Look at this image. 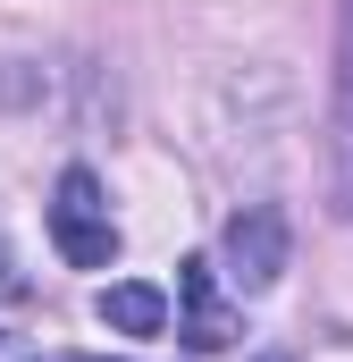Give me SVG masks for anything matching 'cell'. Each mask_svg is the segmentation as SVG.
Wrapping results in <instances>:
<instances>
[{
	"label": "cell",
	"instance_id": "1",
	"mask_svg": "<svg viewBox=\"0 0 353 362\" xmlns=\"http://www.w3.org/2000/svg\"><path fill=\"white\" fill-rule=\"evenodd\" d=\"M51 245H59L68 270H109L118 262V219H109L92 169H59V185H51Z\"/></svg>",
	"mask_w": 353,
	"mask_h": 362
},
{
	"label": "cell",
	"instance_id": "4",
	"mask_svg": "<svg viewBox=\"0 0 353 362\" xmlns=\"http://www.w3.org/2000/svg\"><path fill=\"white\" fill-rule=\"evenodd\" d=\"M101 329H118V337H160V329H169V295L143 286V278H118V286H101Z\"/></svg>",
	"mask_w": 353,
	"mask_h": 362
},
{
	"label": "cell",
	"instance_id": "6",
	"mask_svg": "<svg viewBox=\"0 0 353 362\" xmlns=\"http://www.w3.org/2000/svg\"><path fill=\"white\" fill-rule=\"evenodd\" d=\"M0 362H17V346H8V329H0Z\"/></svg>",
	"mask_w": 353,
	"mask_h": 362
},
{
	"label": "cell",
	"instance_id": "7",
	"mask_svg": "<svg viewBox=\"0 0 353 362\" xmlns=\"http://www.w3.org/2000/svg\"><path fill=\"white\" fill-rule=\"evenodd\" d=\"M59 362H109V354H59Z\"/></svg>",
	"mask_w": 353,
	"mask_h": 362
},
{
	"label": "cell",
	"instance_id": "5",
	"mask_svg": "<svg viewBox=\"0 0 353 362\" xmlns=\"http://www.w3.org/2000/svg\"><path fill=\"white\" fill-rule=\"evenodd\" d=\"M210 278H219V270H210V262H185V278H176V295H185V337H193L202 354L236 337V320L219 312V295H210Z\"/></svg>",
	"mask_w": 353,
	"mask_h": 362
},
{
	"label": "cell",
	"instance_id": "2",
	"mask_svg": "<svg viewBox=\"0 0 353 362\" xmlns=\"http://www.w3.org/2000/svg\"><path fill=\"white\" fill-rule=\"evenodd\" d=\"M286 253H294V228H286L277 202H244V211L219 228V278H227L236 295H269V286L286 278Z\"/></svg>",
	"mask_w": 353,
	"mask_h": 362
},
{
	"label": "cell",
	"instance_id": "8",
	"mask_svg": "<svg viewBox=\"0 0 353 362\" xmlns=\"http://www.w3.org/2000/svg\"><path fill=\"white\" fill-rule=\"evenodd\" d=\"M261 362H286V354H261Z\"/></svg>",
	"mask_w": 353,
	"mask_h": 362
},
{
	"label": "cell",
	"instance_id": "3",
	"mask_svg": "<svg viewBox=\"0 0 353 362\" xmlns=\"http://www.w3.org/2000/svg\"><path fill=\"white\" fill-rule=\"evenodd\" d=\"M328 211L353 219V0H337V68H328Z\"/></svg>",
	"mask_w": 353,
	"mask_h": 362
}]
</instances>
